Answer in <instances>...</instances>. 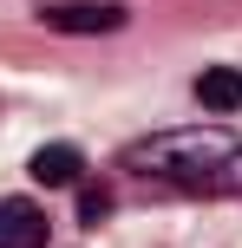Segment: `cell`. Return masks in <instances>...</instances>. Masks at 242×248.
<instances>
[{"label": "cell", "mask_w": 242, "mask_h": 248, "mask_svg": "<svg viewBox=\"0 0 242 248\" xmlns=\"http://www.w3.org/2000/svg\"><path fill=\"white\" fill-rule=\"evenodd\" d=\"M223 150H236L229 137H216V131H183V137H144V144H131L125 150V163L131 170H151V176H170V183H190L203 163H216Z\"/></svg>", "instance_id": "6da1fadb"}, {"label": "cell", "mask_w": 242, "mask_h": 248, "mask_svg": "<svg viewBox=\"0 0 242 248\" xmlns=\"http://www.w3.org/2000/svg\"><path fill=\"white\" fill-rule=\"evenodd\" d=\"M39 20H46L52 33H118L131 13L118 7V0H46Z\"/></svg>", "instance_id": "7a4b0ae2"}, {"label": "cell", "mask_w": 242, "mask_h": 248, "mask_svg": "<svg viewBox=\"0 0 242 248\" xmlns=\"http://www.w3.org/2000/svg\"><path fill=\"white\" fill-rule=\"evenodd\" d=\"M0 248H46V216H39V202H20V196L0 202Z\"/></svg>", "instance_id": "3957f363"}, {"label": "cell", "mask_w": 242, "mask_h": 248, "mask_svg": "<svg viewBox=\"0 0 242 248\" xmlns=\"http://www.w3.org/2000/svg\"><path fill=\"white\" fill-rule=\"evenodd\" d=\"M26 170H33L46 189H72L79 176H85V157H79V144H39Z\"/></svg>", "instance_id": "277c9868"}, {"label": "cell", "mask_w": 242, "mask_h": 248, "mask_svg": "<svg viewBox=\"0 0 242 248\" xmlns=\"http://www.w3.org/2000/svg\"><path fill=\"white\" fill-rule=\"evenodd\" d=\"M196 105H203V111H236L242 105V72L236 65H210V72L196 78Z\"/></svg>", "instance_id": "5b68a950"}]
</instances>
